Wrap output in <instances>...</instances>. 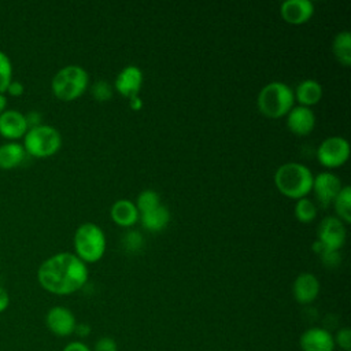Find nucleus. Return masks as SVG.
I'll list each match as a JSON object with an SVG mask.
<instances>
[{"label": "nucleus", "instance_id": "nucleus-1", "mask_svg": "<svg viewBox=\"0 0 351 351\" xmlns=\"http://www.w3.org/2000/svg\"><path fill=\"white\" fill-rule=\"evenodd\" d=\"M37 280L49 293L70 295L86 284L88 266L75 254L59 252L40 265Z\"/></svg>", "mask_w": 351, "mask_h": 351}, {"label": "nucleus", "instance_id": "nucleus-2", "mask_svg": "<svg viewBox=\"0 0 351 351\" xmlns=\"http://www.w3.org/2000/svg\"><path fill=\"white\" fill-rule=\"evenodd\" d=\"M313 173L311 170L298 162H288L281 165L276 174L274 182L277 189L289 199L306 197L313 188Z\"/></svg>", "mask_w": 351, "mask_h": 351}, {"label": "nucleus", "instance_id": "nucleus-3", "mask_svg": "<svg viewBox=\"0 0 351 351\" xmlns=\"http://www.w3.org/2000/svg\"><path fill=\"white\" fill-rule=\"evenodd\" d=\"M293 106V89L281 81L269 82L258 95V108L269 118H281L287 115Z\"/></svg>", "mask_w": 351, "mask_h": 351}, {"label": "nucleus", "instance_id": "nucleus-4", "mask_svg": "<svg viewBox=\"0 0 351 351\" xmlns=\"http://www.w3.org/2000/svg\"><path fill=\"white\" fill-rule=\"evenodd\" d=\"M89 75L86 70L77 64H69L60 69L51 81V89L55 97L62 101L78 99L88 88Z\"/></svg>", "mask_w": 351, "mask_h": 351}, {"label": "nucleus", "instance_id": "nucleus-5", "mask_svg": "<svg viewBox=\"0 0 351 351\" xmlns=\"http://www.w3.org/2000/svg\"><path fill=\"white\" fill-rule=\"evenodd\" d=\"M74 250L84 263L100 261L106 251V236L101 228L92 222L78 226L74 233Z\"/></svg>", "mask_w": 351, "mask_h": 351}, {"label": "nucleus", "instance_id": "nucleus-6", "mask_svg": "<svg viewBox=\"0 0 351 351\" xmlns=\"http://www.w3.org/2000/svg\"><path fill=\"white\" fill-rule=\"evenodd\" d=\"M22 145L29 156L49 158L60 149L62 136L56 128L41 123L27 129Z\"/></svg>", "mask_w": 351, "mask_h": 351}, {"label": "nucleus", "instance_id": "nucleus-7", "mask_svg": "<svg viewBox=\"0 0 351 351\" xmlns=\"http://www.w3.org/2000/svg\"><path fill=\"white\" fill-rule=\"evenodd\" d=\"M350 156V144L344 137L332 136L325 138L318 149L317 158L319 163L328 169H335L347 162Z\"/></svg>", "mask_w": 351, "mask_h": 351}, {"label": "nucleus", "instance_id": "nucleus-8", "mask_svg": "<svg viewBox=\"0 0 351 351\" xmlns=\"http://www.w3.org/2000/svg\"><path fill=\"white\" fill-rule=\"evenodd\" d=\"M318 241L324 244L326 250L339 251L346 243V226L337 217L324 218L317 229Z\"/></svg>", "mask_w": 351, "mask_h": 351}, {"label": "nucleus", "instance_id": "nucleus-9", "mask_svg": "<svg viewBox=\"0 0 351 351\" xmlns=\"http://www.w3.org/2000/svg\"><path fill=\"white\" fill-rule=\"evenodd\" d=\"M45 325L58 337H67L74 333L77 321L74 314L63 306H55L47 311Z\"/></svg>", "mask_w": 351, "mask_h": 351}, {"label": "nucleus", "instance_id": "nucleus-10", "mask_svg": "<svg viewBox=\"0 0 351 351\" xmlns=\"http://www.w3.org/2000/svg\"><path fill=\"white\" fill-rule=\"evenodd\" d=\"M341 188H343V185H341L340 178L333 173L322 171L313 178L311 191H314L318 202L322 206H328V204L333 203L335 197L339 195Z\"/></svg>", "mask_w": 351, "mask_h": 351}, {"label": "nucleus", "instance_id": "nucleus-11", "mask_svg": "<svg viewBox=\"0 0 351 351\" xmlns=\"http://www.w3.org/2000/svg\"><path fill=\"white\" fill-rule=\"evenodd\" d=\"M115 89L122 96L130 99L133 96H138V92L143 85V71L140 67L134 64H129L123 67L117 78H115Z\"/></svg>", "mask_w": 351, "mask_h": 351}, {"label": "nucleus", "instance_id": "nucleus-12", "mask_svg": "<svg viewBox=\"0 0 351 351\" xmlns=\"http://www.w3.org/2000/svg\"><path fill=\"white\" fill-rule=\"evenodd\" d=\"M29 126L25 114L16 110H5L0 114V136L14 141L23 137Z\"/></svg>", "mask_w": 351, "mask_h": 351}, {"label": "nucleus", "instance_id": "nucleus-13", "mask_svg": "<svg viewBox=\"0 0 351 351\" xmlns=\"http://www.w3.org/2000/svg\"><path fill=\"white\" fill-rule=\"evenodd\" d=\"M287 126L296 136H307L315 126V114L310 107L293 106L287 114Z\"/></svg>", "mask_w": 351, "mask_h": 351}, {"label": "nucleus", "instance_id": "nucleus-14", "mask_svg": "<svg viewBox=\"0 0 351 351\" xmlns=\"http://www.w3.org/2000/svg\"><path fill=\"white\" fill-rule=\"evenodd\" d=\"M281 18L289 25H303L314 14V4L310 0H285L280 5Z\"/></svg>", "mask_w": 351, "mask_h": 351}, {"label": "nucleus", "instance_id": "nucleus-15", "mask_svg": "<svg viewBox=\"0 0 351 351\" xmlns=\"http://www.w3.org/2000/svg\"><path fill=\"white\" fill-rule=\"evenodd\" d=\"M299 346L302 351H333V336L324 328H310L300 335Z\"/></svg>", "mask_w": 351, "mask_h": 351}, {"label": "nucleus", "instance_id": "nucleus-16", "mask_svg": "<svg viewBox=\"0 0 351 351\" xmlns=\"http://www.w3.org/2000/svg\"><path fill=\"white\" fill-rule=\"evenodd\" d=\"M292 293L298 303L308 304L314 302L319 293V281L311 273H300L292 285Z\"/></svg>", "mask_w": 351, "mask_h": 351}, {"label": "nucleus", "instance_id": "nucleus-17", "mask_svg": "<svg viewBox=\"0 0 351 351\" xmlns=\"http://www.w3.org/2000/svg\"><path fill=\"white\" fill-rule=\"evenodd\" d=\"M110 215L117 225L123 226V228H129V226L134 225L137 222V219L140 218L136 204L128 199L117 200L111 206Z\"/></svg>", "mask_w": 351, "mask_h": 351}, {"label": "nucleus", "instance_id": "nucleus-18", "mask_svg": "<svg viewBox=\"0 0 351 351\" xmlns=\"http://www.w3.org/2000/svg\"><path fill=\"white\" fill-rule=\"evenodd\" d=\"M26 151L22 144L8 141L0 145V169L12 170L19 167L26 159Z\"/></svg>", "mask_w": 351, "mask_h": 351}, {"label": "nucleus", "instance_id": "nucleus-19", "mask_svg": "<svg viewBox=\"0 0 351 351\" xmlns=\"http://www.w3.org/2000/svg\"><path fill=\"white\" fill-rule=\"evenodd\" d=\"M293 95H295V100L299 101V106L310 107L317 104L321 100L322 86L315 80H304L296 86V90L293 92Z\"/></svg>", "mask_w": 351, "mask_h": 351}, {"label": "nucleus", "instance_id": "nucleus-20", "mask_svg": "<svg viewBox=\"0 0 351 351\" xmlns=\"http://www.w3.org/2000/svg\"><path fill=\"white\" fill-rule=\"evenodd\" d=\"M140 219L143 226L149 232H160L170 222V213L165 206H159L148 213L140 214Z\"/></svg>", "mask_w": 351, "mask_h": 351}, {"label": "nucleus", "instance_id": "nucleus-21", "mask_svg": "<svg viewBox=\"0 0 351 351\" xmlns=\"http://www.w3.org/2000/svg\"><path fill=\"white\" fill-rule=\"evenodd\" d=\"M332 49L343 66L348 67L351 64V34L348 30H343L335 36Z\"/></svg>", "mask_w": 351, "mask_h": 351}, {"label": "nucleus", "instance_id": "nucleus-22", "mask_svg": "<svg viewBox=\"0 0 351 351\" xmlns=\"http://www.w3.org/2000/svg\"><path fill=\"white\" fill-rule=\"evenodd\" d=\"M333 206L337 218L348 223L351 221V188L348 185H344L341 188V191L333 200Z\"/></svg>", "mask_w": 351, "mask_h": 351}, {"label": "nucleus", "instance_id": "nucleus-23", "mask_svg": "<svg viewBox=\"0 0 351 351\" xmlns=\"http://www.w3.org/2000/svg\"><path fill=\"white\" fill-rule=\"evenodd\" d=\"M295 217L302 223L313 222L315 219V217H317V207H315V204L310 199H307V197H302V199L296 200Z\"/></svg>", "mask_w": 351, "mask_h": 351}, {"label": "nucleus", "instance_id": "nucleus-24", "mask_svg": "<svg viewBox=\"0 0 351 351\" xmlns=\"http://www.w3.org/2000/svg\"><path fill=\"white\" fill-rule=\"evenodd\" d=\"M134 204L138 210V214H144L160 206V196L158 192L152 189H145L138 195L137 202Z\"/></svg>", "mask_w": 351, "mask_h": 351}, {"label": "nucleus", "instance_id": "nucleus-25", "mask_svg": "<svg viewBox=\"0 0 351 351\" xmlns=\"http://www.w3.org/2000/svg\"><path fill=\"white\" fill-rule=\"evenodd\" d=\"M12 81V64L8 55L0 51V93H5L10 82Z\"/></svg>", "mask_w": 351, "mask_h": 351}, {"label": "nucleus", "instance_id": "nucleus-26", "mask_svg": "<svg viewBox=\"0 0 351 351\" xmlns=\"http://www.w3.org/2000/svg\"><path fill=\"white\" fill-rule=\"evenodd\" d=\"M123 247L129 251V252H138L144 244V239L138 232L134 230H129L122 240Z\"/></svg>", "mask_w": 351, "mask_h": 351}, {"label": "nucleus", "instance_id": "nucleus-27", "mask_svg": "<svg viewBox=\"0 0 351 351\" xmlns=\"http://www.w3.org/2000/svg\"><path fill=\"white\" fill-rule=\"evenodd\" d=\"M92 96L99 101H106L112 96V89L108 82L97 81L92 86Z\"/></svg>", "mask_w": 351, "mask_h": 351}, {"label": "nucleus", "instance_id": "nucleus-28", "mask_svg": "<svg viewBox=\"0 0 351 351\" xmlns=\"http://www.w3.org/2000/svg\"><path fill=\"white\" fill-rule=\"evenodd\" d=\"M333 340H335V346L337 344L343 351H351V330L348 328L339 329Z\"/></svg>", "mask_w": 351, "mask_h": 351}, {"label": "nucleus", "instance_id": "nucleus-29", "mask_svg": "<svg viewBox=\"0 0 351 351\" xmlns=\"http://www.w3.org/2000/svg\"><path fill=\"white\" fill-rule=\"evenodd\" d=\"M319 256L326 267H336L341 261L339 251H332V250H325Z\"/></svg>", "mask_w": 351, "mask_h": 351}, {"label": "nucleus", "instance_id": "nucleus-30", "mask_svg": "<svg viewBox=\"0 0 351 351\" xmlns=\"http://www.w3.org/2000/svg\"><path fill=\"white\" fill-rule=\"evenodd\" d=\"M93 351H118V346H117L114 339H111L108 336H104V337H100L95 343V350Z\"/></svg>", "mask_w": 351, "mask_h": 351}, {"label": "nucleus", "instance_id": "nucleus-31", "mask_svg": "<svg viewBox=\"0 0 351 351\" xmlns=\"http://www.w3.org/2000/svg\"><path fill=\"white\" fill-rule=\"evenodd\" d=\"M23 92H25V86L19 81H11L8 88H7V90H5V93H8L10 96H14V97L22 96Z\"/></svg>", "mask_w": 351, "mask_h": 351}, {"label": "nucleus", "instance_id": "nucleus-32", "mask_svg": "<svg viewBox=\"0 0 351 351\" xmlns=\"http://www.w3.org/2000/svg\"><path fill=\"white\" fill-rule=\"evenodd\" d=\"M25 117H26V122H27L29 129L41 125V114H38L37 111H30V112L26 114Z\"/></svg>", "mask_w": 351, "mask_h": 351}, {"label": "nucleus", "instance_id": "nucleus-33", "mask_svg": "<svg viewBox=\"0 0 351 351\" xmlns=\"http://www.w3.org/2000/svg\"><path fill=\"white\" fill-rule=\"evenodd\" d=\"M62 351H90V348L82 341H71Z\"/></svg>", "mask_w": 351, "mask_h": 351}, {"label": "nucleus", "instance_id": "nucleus-34", "mask_svg": "<svg viewBox=\"0 0 351 351\" xmlns=\"http://www.w3.org/2000/svg\"><path fill=\"white\" fill-rule=\"evenodd\" d=\"M10 306V296H8V292L5 291V288H3L0 285V313L5 311Z\"/></svg>", "mask_w": 351, "mask_h": 351}, {"label": "nucleus", "instance_id": "nucleus-35", "mask_svg": "<svg viewBox=\"0 0 351 351\" xmlns=\"http://www.w3.org/2000/svg\"><path fill=\"white\" fill-rule=\"evenodd\" d=\"M74 333H77V336H80V337H86L90 333V326L88 324H85V322L77 324L75 329H74Z\"/></svg>", "mask_w": 351, "mask_h": 351}, {"label": "nucleus", "instance_id": "nucleus-36", "mask_svg": "<svg viewBox=\"0 0 351 351\" xmlns=\"http://www.w3.org/2000/svg\"><path fill=\"white\" fill-rule=\"evenodd\" d=\"M129 106H130L132 110L137 111V110H140L143 107V100L138 96H133V97L129 99Z\"/></svg>", "mask_w": 351, "mask_h": 351}, {"label": "nucleus", "instance_id": "nucleus-37", "mask_svg": "<svg viewBox=\"0 0 351 351\" xmlns=\"http://www.w3.org/2000/svg\"><path fill=\"white\" fill-rule=\"evenodd\" d=\"M311 248H313V251L317 254V255H321L326 248L324 247V244L321 243V241H318V240H315L314 243H313V245H311Z\"/></svg>", "mask_w": 351, "mask_h": 351}, {"label": "nucleus", "instance_id": "nucleus-38", "mask_svg": "<svg viewBox=\"0 0 351 351\" xmlns=\"http://www.w3.org/2000/svg\"><path fill=\"white\" fill-rule=\"evenodd\" d=\"M5 107H7V97L3 93H0V114L5 111Z\"/></svg>", "mask_w": 351, "mask_h": 351}]
</instances>
